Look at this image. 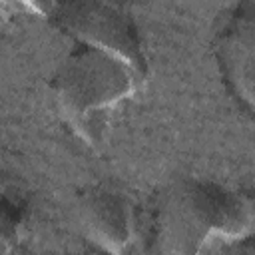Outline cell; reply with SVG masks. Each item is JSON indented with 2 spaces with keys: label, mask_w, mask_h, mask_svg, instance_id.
<instances>
[{
  "label": "cell",
  "mask_w": 255,
  "mask_h": 255,
  "mask_svg": "<svg viewBox=\"0 0 255 255\" xmlns=\"http://www.w3.org/2000/svg\"><path fill=\"white\" fill-rule=\"evenodd\" d=\"M249 225V203L213 183H185L163 209V235L175 251H195L211 237H237Z\"/></svg>",
  "instance_id": "6da1fadb"
},
{
  "label": "cell",
  "mask_w": 255,
  "mask_h": 255,
  "mask_svg": "<svg viewBox=\"0 0 255 255\" xmlns=\"http://www.w3.org/2000/svg\"><path fill=\"white\" fill-rule=\"evenodd\" d=\"M126 66L120 58L84 44L60 68L56 92L62 108L80 116L124 98L131 88Z\"/></svg>",
  "instance_id": "7a4b0ae2"
},
{
  "label": "cell",
  "mask_w": 255,
  "mask_h": 255,
  "mask_svg": "<svg viewBox=\"0 0 255 255\" xmlns=\"http://www.w3.org/2000/svg\"><path fill=\"white\" fill-rule=\"evenodd\" d=\"M58 18L84 44L100 48L141 70L143 54L137 32L120 10L98 0H68L60 6Z\"/></svg>",
  "instance_id": "3957f363"
},
{
  "label": "cell",
  "mask_w": 255,
  "mask_h": 255,
  "mask_svg": "<svg viewBox=\"0 0 255 255\" xmlns=\"http://www.w3.org/2000/svg\"><path fill=\"white\" fill-rule=\"evenodd\" d=\"M84 221L94 241L110 249L122 247L129 237L126 209L116 197L94 195L84 207Z\"/></svg>",
  "instance_id": "277c9868"
}]
</instances>
